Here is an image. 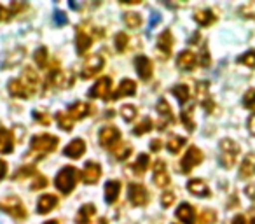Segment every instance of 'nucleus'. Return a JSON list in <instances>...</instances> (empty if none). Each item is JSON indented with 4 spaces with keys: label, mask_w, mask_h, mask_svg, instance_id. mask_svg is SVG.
<instances>
[{
    "label": "nucleus",
    "mask_w": 255,
    "mask_h": 224,
    "mask_svg": "<svg viewBox=\"0 0 255 224\" xmlns=\"http://www.w3.org/2000/svg\"><path fill=\"white\" fill-rule=\"evenodd\" d=\"M47 184H49V182H47V179L44 177V175H40V177H37L35 184H32V189H33V191H37V189H44Z\"/></svg>",
    "instance_id": "obj_48"
},
{
    "label": "nucleus",
    "mask_w": 255,
    "mask_h": 224,
    "mask_svg": "<svg viewBox=\"0 0 255 224\" xmlns=\"http://www.w3.org/2000/svg\"><path fill=\"white\" fill-rule=\"evenodd\" d=\"M0 209L18 221H25L26 216H28L25 205H23V202L18 198V196H7V198L0 200Z\"/></svg>",
    "instance_id": "obj_5"
},
{
    "label": "nucleus",
    "mask_w": 255,
    "mask_h": 224,
    "mask_svg": "<svg viewBox=\"0 0 255 224\" xmlns=\"http://www.w3.org/2000/svg\"><path fill=\"white\" fill-rule=\"evenodd\" d=\"M12 16H14V12H12V9H5L4 5H0V23L2 21H7V19H11Z\"/></svg>",
    "instance_id": "obj_46"
},
{
    "label": "nucleus",
    "mask_w": 255,
    "mask_h": 224,
    "mask_svg": "<svg viewBox=\"0 0 255 224\" xmlns=\"http://www.w3.org/2000/svg\"><path fill=\"white\" fill-rule=\"evenodd\" d=\"M100 177H102V167H100L98 163H95V161L86 163L84 170L81 172L82 182H86V184H95Z\"/></svg>",
    "instance_id": "obj_16"
},
{
    "label": "nucleus",
    "mask_w": 255,
    "mask_h": 224,
    "mask_svg": "<svg viewBox=\"0 0 255 224\" xmlns=\"http://www.w3.org/2000/svg\"><path fill=\"white\" fill-rule=\"evenodd\" d=\"M56 121H58V125H60V128L65 130V132H70L72 126H74V121L68 118L67 112H58V114H56Z\"/></svg>",
    "instance_id": "obj_37"
},
{
    "label": "nucleus",
    "mask_w": 255,
    "mask_h": 224,
    "mask_svg": "<svg viewBox=\"0 0 255 224\" xmlns=\"http://www.w3.org/2000/svg\"><path fill=\"white\" fill-rule=\"evenodd\" d=\"M187 189H189V193H192V195H196V196H201V198H208L210 196V188L201 179H192V181H189Z\"/></svg>",
    "instance_id": "obj_23"
},
{
    "label": "nucleus",
    "mask_w": 255,
    "mask_h": 224,
    "mask_svg": "<svg viewBox=\"0 0 255 224\" xmlns=\"http://www.w3.org/2000/svg\"><path fill=\"white\" fill-rule=\"evenodd\" d=\"M93 114V107L86 102H77L68 109L67 116L72 119V121H79V119H84L88 116Z\"/></svg>",
    "instance_id": "obj_13"
},
{
    "label": "nucleus",
    "mask_w": 255,
    "mask_h": 224,
    "mask_svg": "<svg viewBox=\"0 0 255 224\" xmlns=\"http://www.w3.org/2000/svg\"><path fill=\"white\" fill-rule=\"evenodd\" d=\"M135 67H136V74L140 75V79H143V81H149L150 77H152V61L149 60V56H145V54H140V56H136L135 60Z\"/></svg>",
    "instance_id": "obj_15"
},
{
    "label": "nucleus",
    "mask_w": 255,
    "mask_h": 224,
    "mask_svg": "<svg viewBox=\"0 0 255 224\" xmlns=\"http://www.w3.org/2000/svg\"><path fill=\"white\" fill-rule=\"evenodd\" d=\"M238 63H243L250 68H255V49H250L245 54H241V56L238 58Z\"/></svg>",
    "instance_id": "obj_40"
},
{
    "label": "nucleus",
    "mask_w": 255,
    "mask_h": 224,
    "mask_svg": "<svg viewBox=\"0 0 255 224\" xmlns=\"http://www.w3.org/2000/svg\"><path fill=\"white\" fill-rule=\"evenodd\" d=\"M194 19L198 25L201 26H210L212 23L217 21V16L213 14V11H210V9H203V11H198L194 14Z\"/></svg>",
    "instance_id": "obj_29"
},
{
    "label": "nucleus",
    "mask_w": 255,
    "mask_h": 224,
    "mask_svg": "<svg viewBox=\"0 0 255 224\" xmlns=\"http://www.w3.org/2000/svg\"><path fill=\"white\" fill-rule=\"evenodd\" d=\"M35 61L40 68H47V63H49V56H47V49L46 47H40V49L35 51Z\"/></svg>",
    "instance_id": "obj_39"
},
{
    "label": "nucleus",
    "mask_w": 255,
    "mask_h": 224,
    "mask_svg": "<svg viewBox=\"0 0 255 224\" xmlns=\"http://www.w3.org/2000/svg\"><path fill=\"white\" fill-rule=\"evenodd\" d=\"M150 165V158L149 154H140L138 160L135 161V163L131 165V170L135 175H143L147 172V168H149Z\"/></svg>",
    "instance_id": "obj_30"
},
{
    "label": "nucleus",
    "mask_w": 255,
    "mask_h": 224,
    "mask_svg": "<svg viewBox=\"0 0 255 224\" xmlns=\"http://www.w3.org/2000/svg\"><path fill=\"white\" fill-rule=\"evenodd\" d=\"M98 224H109V223H107V219H100Z\"/></svg>",
    "instance_id": "obj_57"
},
{
    "label": "nucleus",
    "mask_w": 255,
    "mask_h": 224,
    "mask_svg": "<svg viewBox=\"0 0 255 224\" xmlns=\"http://www.w3.org/2000/svg\"><path fill=\"white\" fill-rule=\"evenodd\" d=\"M5 174H7V165H5V161L0 160V181L5 177Z\"/></svg>",
    "instance_id": "obj_52"
},
{
    "label": "nucleus",
    "mask_w": 255,
    "mask_h": 224,
    "mask_svg": "<svg viewBox=\"0 0 255 224\" xmlns=\"http://www.w3.org/2000/svg\"><path fill=\"white\" fill-rule=\"evenodd\" d=\"M196 96H198V102L203 105V109L212 112L213 110V102H212V96H210V86L208 82L201 81L196 84Z\"/></svg>",
    "instance_id": "obj_12"
},
{
    "label": "nucleus",
    "mask_w": 255,
    "mask_h": 224,
    "mask_svg": "<svg viewBox=\"0 0 255 224\" xmlns=\"http://www.w3.org/2000/svg\"><path fill=\"white\" fill-rule=\"evenodd\" d=\"M157 49L164 54V58H168L171 54V49H173V35H171L170 30H164L157 37Z\"/></svg>",
    "instance_id": "obj_20"
},
{
    "label": "nucleus",
    "mask_w": 255,
    "mask_h": 224,
    "mask_svg": "<svg viewBox=\"0 0 255 224\" xmlns=\"http://www.w3.org/2000/svg\"><path fill=\"white\" fill-rule=\"evenodd\" d=\"M154 182L157 188H166L170 184V174H168L166 163L163 160H157L154 163Z\"/></svg>",
    "instance_id": "obj_14"
},
{
    "label": "nucleus",
    "mask_w": 255,
    "mask_h": 224,
    "mask_svg": "<svg viewBox=\"0 0 255 224\" xmlns=\"http://www.w3.org/2000/svg\"><path fill=\"white\" fill-rule=\"evenodd\" d=\"M192 110H194V105H189L187 109L182 110V114H180L182 123H184L189 132H194V128H196V123H194V119H192Z\"/></svg>",
    "instance_id": "obj_33"
},
{
    "label": "nucleus",
    "mask_w": 255,
    "mask_h": 224,
    "mask_svg": "<svg viewBox=\"0 0 255 224\" xmlns=\"http://www.w3.org/2000/svg\"><path fill=\"white\" fill-rule=\"evenodd\" d=\"M84 151H86V142L81 139H75V140H72L67 147H65L63 154L68 158H72V160H79V158L84 154Z\"/></svg>",
    "instance_id": "obj_21"
},
{
    "label": "nucleus",
    "mask_w": 255,
    "mask_h": 224,
    "mask_svg": "<svg viewBox=\"0 0 255 224\" xmlns=\"http://www.w3.org/2000/svg\"><path fill=\"white\" fill-rule=\"evenodd\" d=\"M128 40H129V37H128L124 32H119V33L116 35L114 42H116V49L119 51V53H123V51L128 47Z\"/></svg>",
    "instance_id": "obj_42"
},
{
    "label": "nucleus",
    "mask_w": 255,
    "mask_h": 224,
    "mask_svg": "<svg viewBox=\"0 0 255 224\" xmlns=\"http://www.w3.org/2000/svg\"><path fill=\"white\" fill-rule=\"evenodd\" d=\"M250 224H255V217H254V219L250 221Z\"/></svg>",
    "instance_id": "obj_58"
},
{
    "label": "nucleus",
    "mask_w": 255,
    "mask_h": 224,
    "mask_svg": "<svg viewBox=\"0 0 255 224\" xmlns=\"http://www.w3.org/2000/svg\"><path fill=\"white\" fill-rule=\"evenodd\" d=\"M93 44V37L88 33V30L84 26H79L77 30V35H75V46H77V53L79 54H84L86 51L91 47Z\"/></svg>",
    "instance_id": "obj_17"
},
{
    "label": "nucleus",
    "mask_w": 255,
    "mask_h": 224,
    "mask_svg": "<svg viewBox=\"0 0 255 224\" xmlns=\"http://www.w3.org/2000/svg\"><path fill=\"white\" fill-rule=\"evenodd\" d=\"M33 118H35V121L42 123V125H49L51 123V119L44 112H40V110H33Z\"/></svg>",
    "instance_id": "obj_47"
},
{
    "label": "nucleus",
    "mask_w": 255,
    "mask_h": 224,
    "mask_svg": "<svg viewBox=\"0 0 255 224\" xmlns=\"http://www.w3.org/2000/svg\"><path fill=\"white\" fill-rule=\"evenodd\" d=\"M175 203V193L166 191L161 195V205L163 207H171Z\"/></svg>",
    "instance_id": "obj_44"
},
{
    "label": "nucleus",
    "mask_w": 255,
    "mask_h": 224,
    "mask_svg": "<svg viewBox=\"0 0 255 224\" xmlns=\"http://www.w3.org/2000/svg\"><path fill=\"white\" fill-rule=\"evenodd\" d=\"M240 156V146L233 139H224L220 142V163L224 168H233Z\"/></svg>",
    "instance_id": "obj_4"
},
{
    "label": "nucleus",
    "mask_w": 255,
    "mask_h": 224,
    "mask_svg": "<svg viewBox=\"0 0 255 224\" xmlns=\"http://www.w3.org/2000/svg\"><path fill=\"white\" fill-rule=\"evenodd\" d=\"M240 175L245 179L254 177L255 175V153H248L247 156L243 158L240 167Z\"/></svg>",
    "instance_id": "obj_24"
},
{
    "label": "nucleus",
    "mask_w": 255,
    "mask_h": 224,
    "mask_svg": "<svg viewBox=\"0 0 255 224\" xmlns=\"http://www.w3.org/2000/svg\"><path fill=\"white\" fill-rule=\"evenodd\" d=\"M46 224H60V223H58V221H47Z\"/></svg>",
    "instance_id": "obj_56"
},
{
    "label": "nucleus",
    "mask_w": 255,
    "mask_h": 224,
    "mask_svg": "<svg viewBox=\"0 0 255 224\" xmlns=\"http://www.w3.org/2000/svg\"><path fill=\"white\" fill-rule=\"evenodd\" d=\"M14 149V139H12V133L9 130L2 128L0 126V153L2 154H7L12 153Z\"/></svg>",
    "instance_id": "obj_26"
},
{
    "label": "nucleus",
    "mask_w": 255,
    "mask_h": 224,
    "mask_svg": "<svg viewBox=\"0 0 255 224\" xmlns=\"http://www.w3.org/2000/svg\"><path fill=\"white\" fill-rule=\"evenodd\" d=\"M152 128H154V121L150 118H145L135 130H133V133H135V135H143V133L150 132Z\"/></svg>",
    "instance_id": "obj_41"
},
{
    "label": "nucleus",
    "mask_w": 255,
    "mask_h": 224,
    "mask_svg": "<svg viewBox=\"0 0 255 224\" xmlns=\"http://www.w3.org/2000/svg\"><path fill=\"white\" fill-rule=\"evenodd\" d=\"M199 63H201V67H208L210 65V53H208V49H206L205 46H203V51H201V54H199Z\"/></svg>",
    "instance_id": "obj_49"
},
{
    "label": "nucleus",
    "mask_w": 255,
    "mask_h": 224,
    "mask_svg": "<svg viewBox=\"0 0 255 224\" xmlns=\"http://www.w3.org/2000/svg\"><path fill=\"white\" fill-rule=\"evenodd\" d=\"M40 86V77L32 67H26L18 79L9 82V93L16 98H32Z\"/></svg>",
    "instance_id": "obj_1"
},
{
    "label": "nucleus",
    "mask_w": 255,
    "mask_h": 224,
    "mask_svg": "<svg viewBox=\"0 0 255 224\" xmlns=\"http://www.w3.org/2000/svg\"><path fill=\"white\" fill-rule=\"evenodd\" d=\"M128 198H129V203L135 207H143L149 203V191L143 184H136V182H131L128 186Z\"/></svg>",
    "instance_id": "obj_6"
},
{
    "label": "nucleus",
    "mask_w": 255,
    "mask_h": 224,
    "mask_svg": "<svg viewBox=\"0 0 255 224\" xmlns=\"http://www.w3.org/2000/svg\"><path fill=\"white\" fill-rule=\"evenodd\" d=\"M150 149H152V151H159L161 149V140L156 139L154 142H150Z\"/></svg>",
    "instance_id": "obj_54"
},
{
    "label": "nucleus",
    "mask_w": 255,
    "mask_h": 224,
    "mask_svg": "<svg viewBox=\"0 0 255 224\" xmlns=\"http://www.w3.org/2000/svg\"><path fill=\"white\" fill-rule=\"evenodd\" d=\"M217 223V214L212 209H205L199 214V224H215Z\"/></svg>",
    "instance_id": "obj_36"
},
{
    "label": "nucleus",
    "mask_w": 255,
    "mask_h": 224,
    "mask_svg": "<svg viewBox=\"0 0 255 224\" xmlns=\"http://www.w3.org/2000/svg\"><path fill=\"white\" fill-rule=\"evenodd\" d=\"M75 184H77V170H75V167L61 168L60 174L54 179V186H56L63 195H68V193L74 191Z\"/></svg>",
    "instance_id": "obj_3"
},
{
    "label": "nucleus",
    "mask_w": 255,
    "mask_h": 224,
    "mask_svg": "<svg viewBox=\"0 0 255 224\" xmlns=\"http://www.w3.org/2000/svg\"><path fill=\"white\" fill-rule=\"evenodd\" d=\"M56 21L60 23V25H61V23H65V21H67V18H65V14H63V12H56Z\"/></svg>",
    "instance_id": "obj_55"
},
{
    "label": "nucleus",
    "mask_w": 255,
    "mask_h": 224,
    "mask_svg": "<svg viewBox=\"0 0 255 224\" xmlns=\"http://www.w3.org/2000/svg\"><path fill=\"white\" fill-rule=\"evenodd\" d=\"M175 216H177V219L180 221L182 224H194V221H196V212L189 203H182L177 209V212H175Z\"/></svg>",
    "instance_id": "obj_22"
},
{
    "label": "nucleus",
    "mask_w": 255,
    "mask_h": 224,
    "mask_svg": "<svg viewBox=\"0 0 255 224\" xmlns=\"http://www.w3.org/2000/svg\"><path fill=\"white\" fill-rule=\"evenodd\" d=\"M248 132H250L252 135H255V112L248 118Z\"/></svg>",
    "instance_id": "obj_51"
},
{
    "label": "nucleus",
    "mask_w": 255,
    "mask_h": 224,
    "mask_svg": "<svg viewBox=\"0 0 255 224\" xmlns=\"http://www.w3.org/2000/svg\"><path fill=\"white\" fill-rule=\"evenodd\" d=\"M196 63H198V56L189 49L182 51L177 58V65L180 70H192V68L196 67Z\"/></svg>",
    "instance_id": "obj_19"
},
{
    "label": "nucleus",
    "mask_w": 255,
    "mask_h": 224,
    "mask_svg": "<svg viewBox=\"0 0 255 224\" xmlns=\"http://www.w3.org/2000/svg\"><path fill=\"white\" fill-rule=\"evenodd\" d=\"M112 79L110 77H102L96 81V84L93 86L91 89L88 91L89 98H102V100H110L112 96Z\"/></svg>",
    "instance_id": "obj_8"
},
{
    "label": "nucleus",
    "mask_w": 255,
    "mask_h": 224,
    "mask_svg": "<svg viewBox=\"0 0 255 224\" xmlns=\"http://www.w3.org/2000/svg\"><path fill=\"white\" fill-rule=\"evenodd\" d=\"M245 193H247V196L252 202H255V184H248L247 188H245Z\"/></svg>",
    "instance_id": "obj_50"
},
{
    "label": "nucleus",
    "mask_w": 255,
    "mask_h": 224,
    "mask_svg": "<svg viewBox=\"0 0 255 224\" xmlns=\"http://www.w3.org/2000/svg\"><path fill=\"white\" fill-rule=\"evenodd\" d=\"M171 93L177 96L180 103H187L189 98H191V89H189L187 84H177L175 88H171Z\"/></svg>",
    "instance_id": "obj_31"
},
{
    "label": "nucleus",
    "mask_w": 255,
    "mask_h": 224,
    "mask_svg": "<svg viewBox=\"0 0 255 224\" xmlns=\"http://www.w3.org/2000/svg\"><path fill=\"white\" fill-rule=\"evenodd\" d=\"M121 193V182L119 181H109L105 184V200L107 203H116Z\"/></svg>",
    "instance_id": "obj_28"
},
{
    "label": "nucleus",
    "mask_w": 255,
    "mask_h": 224,
    "mask_svg": "<svg viewBox=\"0 0 255 224\" xmlns=\"http://www.w3.org/2000/svg\"><path fill=\"white\" fill-rule=\"evenodd\" d=\"M131 146L129 144H126V142H119L116 147L112 149V154L116 156V160H126L129 154H131Z\"/></svg>",
    "instance_id": "obj_32"
},
{
    "label": "nucleus",
    "mask_w": 255,
    "mask_h": 224,
    "mask_svg": "<svg viewBox=\"0 0 255 224\" xmlns=\"http://www.w3.org/2000/svg\"><path fill=\"white\" fill-rule=\"evenodd\" d=\"M135 93H136L135 81H131V79H123V81H121V84H119V88L112 93L110 100H119V98H123V96L135 95Z\"/></svg>",
    "instance_id": "obj_18"
},
{
    "label": "nucleus",
    "mask_w": 255,
    "mask_h": 224,
    "mask_svg": "<svg viewBox=\"0 0 255 224\" xmlns=\"http://www.w3.org/2000/svg\"><path fill=\"white\" fill-rule=\"evenodd\" d=\"M96 214V207L91 203H86L79 209L77 216H75V224H89L93 219V216Z\"/></svg>",
    "instance_id": "obj_25"
},
{
    "label": "nucleus",
    "mask_w": 255,
    "mask_h": 224,
    "mask_svg": "<svg viewBox=\"0 0 255 224\" xmlns=\"http://www.w3.org/2000/svg\"><path fill=\"white\" fill-rule=\"evenodd\" d=\"M243 105L247 107V109L255 110V88L248 89V91L245 93V96H243Z\"/></svg>",
    "instance_id": "obj_43"
},
{
    "label": "nucleus",
    "mask_w": 255,
    "mask_h": 224,
    "mask_svg": "<svg viewBox=\"0 0 255 224\" xmlns=\"http://www.w3.org/2000/svg\"><path fill=\"white\" fill-rule=\"evenodd\" d=\"M156 110L157 114H159V121H157V130H166L170 125H173L175 123V118H173V112H171V107L170 103L166 102L164 98H161L159 102H157L156 105Z\"/></svg>",
    "instance_id": "obj_9"
},
{
    "label": "nucleus",
    "mask_w": 255,
    "mask_h": 224,
    "mask_svg": "<svg viewBox=\"0 0 255 224\" xmlns=\"http://www.w3.org/2000/svg\"><path fill=\"white\" fill-rule=\"evenodd\" d=\"M58 144V137L51 135V133H42V135H35L32 139V147H30V154H37V156H44L47 153H53L56 151Z\"/></svg>",
    "instance_id": "obj_2"
},
{
    "label": "nucleus",
    "mask_w": 255,
    "mask_h": 224,
    "mask_svg": "<svg viewBox=\"0 0 255 224\" xmlns=\"http://www.w3.org/2000/svg\"><path fill=\"white\" fill-rule=\"evenodd\" d=\"M124 23H126L128 28H138L142 25V18L136 12H126L124 14Z\"/></svg>",
    "instance_id": "obj_35"
},
{
    "label": "nucleus",
    "mask_w": 255,
    "mask_h": 224,
    "mask_svg": "<svg viewBox=\"0 0 255 224\" xmlns=\"http://www.w3.org/2000/svg\"><path fill=\"white\" fill-rule=\"evenodd\" d=\"M35 174V168L33 167H21V170H18L14 174V179H21V177H30V175Z\"/></svg>",
    "instance_id": "obj_45"
},
{
    "label": "nucleus",
    "mask_w": 255,
    "mask_h": 224,
    "mask_svg": "<svg viewBox=\"0 0 255 224\" xmlns=\"http://www.w3.org/2000/svg\"><path fill=\"white\" fill-rule=\"evenodd\" d=\"M231 224H247V221H245V217L241 216V214H238V216L234 217L233 223H231Z\"/></svg>",
    "instance_id": "obj_53"
},
{
    "label": "nucleus",
    "mask_w": 255,
    "mask_h": 224,
    "mask_svg": "<svg viewBox=\"0 0 255 224\" xmlns=\"http://www.w3.org/2000/svg\"><path fill=\"white\" fill-rule=\"evenodd\" d=\"M185 142H187V140H185L184 137H171L166 144V149L170 151V153L177 154V153H180V149L185 146Z\"/></svg>",
    "instance_id": "obj_34"
},
{
    "label": "nucleus",
    "mask_w": 255,
    "mask_h": 224,
    "mask_svg": "<svg viewBox=\"0 0 255 224\" xmlns=\"http://www.w3.org/2000/svg\"><path fill=\"white\" fill-rule=\"evenodd\" d=\"M103 65H105V60H103V56H100V54L89 56L88 60H86V63L82 65L81 77L82 79H91V77H95V75L98 74V72L103 68Z\"/></svg>",
    "instance_id": "obj_11"
},
{
    "label": "nucleus",
    "mask_w": 255,
    "mask_h": 224,
    "mask_svg": "<svg viewBox=\"0 0 255 224\" xmlns=\"http://www.w3.org/2000/svg\"><path fill=\"white\" fill-rule=\"evenodd\" d=\"M203 161V153L198 147H189L187 153L184 154V158L180 160V172L182 174H189L194 167H198Z\"/></svg>",
    "instance_id": "obj_7"
},
{
    "label": "nucleus",
    "mask_w": 255,
    "mask_h": 224,
    "mask_svg": "<svg viewBox=\"0 0 255 224\" xmlns=\"http://www.w3.org/2000/svg\"><path fill=\"white\" fill-rule=\"evenodd\" d=\"M56 205H58L56 196L54 195H44V196H40L39 203H37V212L39 214H49Z\"/></svg>",
    "instance_id": "obj_27"
},
{
    "label": "nucleus",
    "mask_w": 255,
    "mask_h": 224,
    "mask_svg": "<svg viewBox=\"0 0 255 224\" xmlns=\"http://www.w3.org/2000/svg\"><path fill=\"white\" fill-rule=\"evenodd\" d=\"M138 114V110H136L135 105H123L121 107V116H123L124 121H133Z\"/></svg>",
    "instance_id": "obj_38"
},
{
    "label": "nucleus",
    "mask_w": 255,
    "mask_h": 224,
    "mask_svg": "<svg viewBox=\"0 0 255 224\" xmlns=\"http://www.w3.org/2000/svg\"><path fill=\"white\" fill-rule=\"evenodd\" d=\"M98 139H100V144H102L103 147H107V149L112 151L114 147L121 142V132L116 128V126H105V128L100 130Z\"/></svg>",
    "instance_id": "obj_10"
}]
</instances>
